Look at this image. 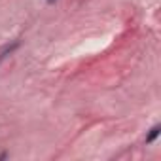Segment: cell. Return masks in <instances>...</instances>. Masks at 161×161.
I'll return each instance as SVG.
<instances>
[{
    "instance_id": "2",
    "label": "cell",
    "mask_w": 161,
    "mask_h": 161,
    "mask_svg": "<svg viewBox=\"0 0 161 161\" xmlns=\"http://www.w3.org/2000/svg\"><path fill=\"white\" fill-rule=\"evenodd\" d=\"M159 131H161V127L159 125H153L152 129H150V133H148V136H146V144H152L157 136H159Z\"/></svg>"
},
{
    "instance_id": "3",
    "label": "cell",
    "mask_w": 161,
    "mask_h": 161,
    "mask_svg": "<svg viewBox=\"0 0 161 161\" xmlns=\"http://www.w3.org/2000/svg\"><path fill=\"white\" fill-rule=\"evenodd\" d=\"M46 2H47V4H55V2H57V0H46Z\"/></svg>"
},
{
    "instance_id": "1",
    "label": "cell",
    "mask_w": 161,
    "mask_h": 161,
    "mask_svg": "<svg viewBox=\"0 0 161 161\" xmlns=\"http://www.w3.org/2000/svg\"><path fill=\"white\" fill-rule=\"evenodd\" d=\"M19 46H21V42H19V40H15V42H12V44H6L2 49H0V64H2V61H4V59H8V57H10V55L19 47Z\"/></svg>"
}]
</instances>
